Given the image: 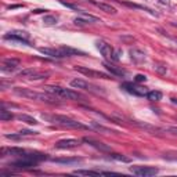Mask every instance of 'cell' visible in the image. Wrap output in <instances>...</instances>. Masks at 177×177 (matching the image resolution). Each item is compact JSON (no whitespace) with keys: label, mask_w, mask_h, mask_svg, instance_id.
<instances>
[{"label":"cell","mask_w":177,"mask_h":177,"mask_svg":"<svg viewBox=\"0 0 177 177\" xmlns=\"http://www.w3.org/2000/svg\"><path fill=\"white\" fill-rule=\"evenodd\" d=\"M13 91L17 96L25 97V98H31V100H36V101H43V102H49V104H55L57 100H54L53 97L47 96L44 93H37V91L32 90V88H25V87H15L13 88Z\"/></svg>","instance_id":"obj_2"},{"label":"cell","mask_w":177,"mask_h":177,"mask_svg":"<svg viewBox=\"0 0 177 177\" xmlns=\"http://www.w3.org/2000/svg\"><path fill=\"white\" fill-rule=\"evenodd\" d=\"M18 65H19V60H17V58H6V60L3 61L2 71L3 72H11V71H14Z\"/></svg>","instance_id":"obj_13"},{"label":"cell","mask_w":177,"mask_h":177,"mask_svg":"<svg viewBox=\"0 0 177 177\" xmlns=\"http://www.w3.org/2000/svg\"><path fill=\"white\" fill-rule=\"evenodd\" d=\"M130 57H132V60L137 61V63H141V61L145 60V54H144L143 51H140V50H137V49H132L130 50Z\"/></svg>","instance_id":"obj_19"},{"label":"cell","mask_w":177,"mask_h":177,"mask_svg":"<svg viewBox=\"0 0 177 177\" xmlns=\"http://www.w3.org/2000/svg\"><path fill=\"white\" fill-rule=\"evenodd\" d=\"M80 158H51V162L55 163H64V165H72V163H78L80 162Z\"/></svg>","instance_id":"obj_17"},{"label":"cell","mask_w":177,"mask_h":177,"mask_svg":"<svg viewBox=\"0 0 177 177\" xmlns=\"http://www.w3.org/2000/svg\"><path fill=\"white\" fill-rule=\"evenodd\" d=\"M130 170L132 173H134L137 176H155L158 173V169L151 166H134Z\"/></svg>","instance_id":"obj_9"},{"label":"cell","mask_w":177,"mask_h":177,"mask_svg":"<svg viewBox=\"0 0 177 177\" xmlns=\"http://www.w3.org/2000/svg\"><path fill=\"white\" fill-rule=\"evenodd\" d=\"M4 39H13V40H18V42H22L26 46H31L29 44V33L25 31H13L10 33L4 35Z\"/></svg>","instance_id":"obj_4"},{"label":"cell","mask_w":177,"mask_h":177,"mask_svg":"<svg viewBox=\"0 0 177 177\" xmlns=\"http://www.w3.org/2000/svg\"><path fill=\"white\" fill-rule=\"evenodd\" d=\"M87 83H88V82L83 80V79H73V80H71V86H72V87H75V88H83V90H86Z\"/></svg>","instance_id":"obj_23"},{"label":"cell","mask_w":177,"mask_h":177,"mask_svg":"<svg viewBox=\"0 0 177 177\" xmlns=\"http://www.w3.org/2000/svg\"><path fill=\"white\" fill-rule=\"evenodd\" d=\"M172 102L173 104H177V98H172Z\"/></svg>","instance_id":"obj_36"},{"label":"cell","mask_w":177,"mask_h":177,"mask_svg":"<svg viewBox=\"0 0 177 177\" xmlns=\"http://www.w3.org/2000/svg\"><path fill=\"white\" fill-rule=\"evenodd\" d=\"M110 158L115 159V161H119V162H126V163H127V162H130V159L126 158V156H123V155H120V154H111Z\"/></svg>","instance_id":"obj_29"},{"label":"cell","mask_w":177,"mask_h":177,"mask_svg":"<svg viewBox=\"0 0 177 177\" xmlns=\"http://www.w3.org/2000/svg\"><path fill=\"white\" fill-rule=\"evenodd\" d=\"M35 72H37V69H35V68H26V69L21 71V72H19L17 76H18V78H21V79H31L32 76H33Z\"/></svg>","instance_id":"obj_20"},{"label":"cell","mask_w":177,"mask_h":177,"mask_svg":"<svg viewBox=\"0 0 177 177\" xmlns=\"http://www.w3.org/2000/svg\"><path fill=\"white\" fill-rule=\"evenodd\" d=\"M172 25H173V26H177V24H176V22H172Z\"/></svg>","instance_id":"obj_37"},{"label":"cell","mask_w":177,"mask_h":177,"mask_svg":"<svg viewBox=\"0 0 177 177\" xmlns=\"http://www.w3.org/2000/svg\"><path fill=\"white\" fill-rule=\"evenodd\" d=\"M122 88H125L127 93L130 94H134V96H147V93H148V90H147L145 87H141V86H137V84H133V83H129V82H126V83L122 84Z\"/></svg>","instance_id":"obj_6"},{"label":"cell","mask_w":177,"mask_h":177,"mask_svg":"<svg viewBox=\"0 0 177 177\" xmlns=\"http://www.w3.org/2000/svg\"><path fill=\"white\" fill-rule=\"evenodd\" d=\"M147 98L149 101H161L162 100V93L158 90H152V91H148L147 93Z\"/></svg>","instance_id":"obj_25"},{"label":"cell","mask_w":177,"mask_h":177,"mask_svg":"<svg viewBox=\"0 0 177 177\" xmlns=\"http://www.w3.org/2000/svg\"><path fill=\"white\" fill-rule=\"evenodd\" d=\"M39 51L42 53V54L47 55V57H51V58H64L67 57L65 54H64V51L61 49H51V47H40Z\"/></svg>","instance_id":"obj_11"},{"label":"cell","mask_w":177,"mask_h":177,"mask_svg":"<svg viewBox=\"0 0 177 177\" xmlns=\"http://www.w3.org/2000/svg\"><path fill=\"white\" fill-rule=\"evenodd\" d=\"M44 90H46L47 93L55 96V97H61V98H67V100H73V101H78V100L83 98V97H82L79 93H76V91L69 90V88H65V87H60V86H46Z\"/></svg>","instance_id":"obj_3"},{"label":"cell","mask_w":177,"mask_h":177,"mask_svg":"<svg viewBox=\"0 0 177 177\" xmlns=\"http://www.w3.org/2000/svg\"><path fill=\"white\" fill-rule=\"evenodd\" d=\"M25 152H26L25 149L18 148V147H10V148L3 147L2 151H0V154H2V156H6V155H21V156H24Z\"/></svg>","instance_id":"obj_14"},{"label":"cell","mask_w":177,"mask_h":177,"mask_svg":"<svg viewBox=\"0 0 177 177\" xmlns=\"http://www.w3.org/2000/svg\"><path fill=\"white\" fill-rule=\"evenodd\" d=\"M73 175H76V176H97V175H101V172H97V170H75Z\"/></svg>","instance_id":"obj_26"},{"label":"cell","mask_w":177,"mask_h":177,"mask_svg":"<svg viewBox=\"0 0 177 177\" xmlns=\"http://www.w3.org/2000/svg\"><path fill=\"white\" fill-rule=\"evenodd\" d=\"M159 2H161L162 4H165V6H169V4H170L169 0H159Z\"/></svg>","instance_id":"obj_35"},{"label":"cell","mask_w":177,"mask_h":177,"mask_svg":"<svg viewBox=\"0 0 177 177\" xmlns=\"http://www.w3.org/2000/svg\"><path fill=\"white\" fill-rule=\"evenodd\" d=\"M91 127L96 129L97 132H101V133H105V134H110V133H118L115 130H112V129H108V127H104L102 125H98L97 122H91Z\"/></svg>","instance_id":"obj_24"},{"label":"cell","mask_w":177,"mask_h":177,"mask_svg":"<svg viewBox=\"0 0 177 177\" xmlns=\"http://www.w3.org/2000/svg\"><path fill=\"white\" fill-rule=\"evenodd\" d=\"M80 13L83 14V17H78V18L73 19L75 25L83 26V25H87V24H97V22H101V21H100V18H97V17L90 15V14H84L83 11H80Z\"/></svg>","instance_id":"obj_10"},{"label":"cell","mask_w":177,"mask_h":177,"mask_svg":"<svg viewBox=\"0 0 177 177\" xmlns=\"http://www.w3.org/2000/svg\"><path fill=\"white\" fill-rule=\"evenodd\" d=\"M104 67H105V69H107V71H110L112 75H116V76H125V75H126V71L120 69V68L114 67L112 64H107V63H104Z\"/></svg>","instance_id":"obj_18"},{"label":"cell","mask_w":177,"mask_h":177,"mask_svg":"<svg viewBox=\"0 0 177 177\" xmlns=\"http://www.w3.org/2000/svg\"><path fill=\"white\" fill-rule=\"evenodd\" d=\"M17 119H18V120H21V122L28 123V125H37V123H39L36 119H35V118L29 116V115H25V114L18 115V116H17Z\"/></svg>","instance_id":"obj_22"},{"label":"cell","mask_w":177,"mask_h":177,"mask_svg":"<svg viewBox=\"0 0 177 177\" xmlns=\"http://www.w3.org/2000/svg\"><path fill=\"white\" fill-rule=\"evenodd\" d=\"M159 132H165V133H172V134L177 136V127L175 126H169V127H163V129H159Z\"/></svg>","instance_id":"obj_30"},{"label":"cell","mask_w":177,"mask_h":177,"mask_svg":"<svg viewBox=\"0 0 177 177\" xmlns=\"http://www.w3.org/2000/svg\"><path fill=\"white\" fill-rule=\"evenodd\" d=\"M13 118H14V115L11 114V112H8L7 110H4V108L0 110V119L2 120H11Z\"/></svg>","instance_id":"obj_27"},{"label":"cell","mask_w":177,"mask_h":177,"mask_svg":"<svg viewBox=\"0 0 177 177\" xmlns=\"http://www.w3.org/2000/svg\"><path fill=\"white\" fill-rule=\"evenodd\" d=\"M60 49L63 50L64 54H65L67 57H71V55H76V54H82V55L84 54V53H83V51H80V50L72 49V47H68V46H63V47H60Z\"/></svg>","instance_id":"obj_21"},{"label":"cell","mask_w":177,"mask_h":177,"mask_svg":"<svg viewBox=\"0 0 177 177\" xmlns=\"http://www.w3.org/2000/svg\"><path fill=\"white\" fill-rule=\"evenodd\" d=\"M43 24H44V25H49V26L55 25V24H57V18L53 17V15H46L43 18Z\"/></svg>","instance_id":"obj_28"},{"label":"cell","mask_w":177,"mask_h":177,"mask_svg":"<svg viewBox=\"0 0 177 177\" xmlns=\"http://www.w3.org/2000/svg\"><path fill=\"white\" fill-rule=\"evenodd\" d=\"M80 144V141L76 140V138H65V140H60L55 143V147L60 149H68V148H75Z\"/></svg>","instance_id":"obj_12"},{"label":"cell","mask_w":177,"mask_h":177,"mask_svg":"<svg viewBox=\"0 0 177 177\" xmlns=\"http://www.w3.org/2000/svg\"><path fill=\"white\" fill-rule=\"evenodd\" d=\"M43 119L49 120V122L54 123V125H60L63 127H68V129H87V126H84L83 123L78 122L75 119H71L68 116L64 115H42Z\"/></svg>","instance_id":"obj_1"},{"label":"cell","mask_w":177,"mask_h":177,"mask_svg":"<svg viewBox=\"0 0 177 177\" xmlns=\"http://www.w3.org/2000/svg\"><path fill=\"white\" fill-rule=\"evenodd\" d=\"M96 7H98L101 11L104 13H108V14H116V8L112 7L111 4H107V3H102V2H96V0H90Z\"/></svg>","instance_id":"obj_15"},{"label":"cell","mask_w":177,"mask_h":177,"mask_svg":"<svg viewBox=\"0 0 177 177\" xmlns=\"http://www.w3.org/2000/svg\"><path fill=\"white\" fill-rule=\"evenodd\" d=\"M134 80L137 82V83H141V82H145L147 80V76L145 75H140V73H138V75L134 76Z\"/></svg>","instance_id":"obj_32"},{"label":"cell","mask_w":177,"mask_h":177,"mask_svg":"<svg viewBox=\"0 0 177 177\" xmlns=\"http://www.w3.org/2000/svg\"><path fill=\"white\" fill-rule=\"evenodd\" d=\"M36 163H37V162L33 161V159L22 156V159H18V161H15V162H13V163H10V166L17 167V169H31V167H35V166H36Z\"/></svg>","instance_id":"obj_7"},{"label":"cell","mask_w":177,"mask_h":177,"mask_svg":"<svg viewBox=\"0 0 177 177\" xmlns=\"http://www.w3.org/2000/svg\"><path fill=\"white\" fill-rule=\"evenodd\" d=\"M175 40H176V43H177V39H175Z\"/></svg>","instance_id":"obj_38"},{"label":"cell","mask_w":177,"mask_h":177,"mask_svg":"<svg viewBox=\"0 0 177 177\" xmlns=\"http://www.w3.org/2000/svg\"><path fill=\"white\" fill-rule=\"evenodd\" d=\"M97 49L100 50L101 55L105 58V60L114 61V49L105 42H97Z\"/></svg>","instance_id":"obj_8"},{"label":"cell","mask_w":177,"mask_h":177,"mask_svg":"<svg viewBox=\"0 0 177 177\" xmlns=\"http://www.w3.org/2000/svg\"><path fill=\"white\" fill-rule=\"evenodd\" d=\"M19 133H21L24 137H25V136H36L37 134V132H33V130H21Z\"/></svg>","instance_id":"obj_33"},{"label":"cell","mask_w":177,"mask_h":177,"mask_svg":"<svg viewBox=\"0 0 177 177\" xmlns=\"http://www.w3.org/2000/svg\"><path fill=\"white\" fill-rule=\"evenodd\" d=\"M156 71H158L159 73H166V68H162L161 65H159V67H156Z\"/></svg>","instance_id":"obj_34"},{"label":"cell","mask_w":177,"mask_h":177,"mask_svg":"<svg viewBox=\"0 0 177 177\" xmlns=\"http://www.w3.org/2000/svg\"><path fill=\"white\" fill-rule=\"evenodd\" d=\"M84 141L90 144L91 147H94V148L100 149V151H102V152H111V148H110V147L105 145V144H102V143H98V141H94V140H91V138H84Z\"/></svg>","instance_id":"obj_16"},{"label":"cell","mask_w":177,"mask_h":177,"mask_svg":"<svg viewBox=\"0 0 177 177\" xmlns=\"http://www.w3.org/2000/svg\"><path fill=\"white\" fill-rule=\"evenodd\" d=\"M6 138H8V140H21V138H24V136L21 133H18V134H6Z\"/></svg>","instance_id":"obj_31"},{"label":"cell","mask_w":177,"mask_h":177,"mask_svg":"<svg viewBox=\"0 0 177 177\" xmlns=\"http://www.w3.org/2000/svg\"><path fill=\"white\" fill-rule=\"evenodd\" d=\"M75 69L78 71L79 73H83V75L88 76V78H100V79H111V76L108 73L104 72H100V71H93V69H88V68L84 67H75Z\"/></svg>","instance_id":"obj_5"}]
</instances>
